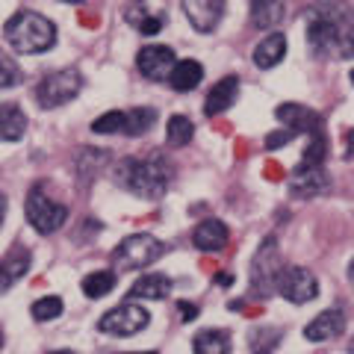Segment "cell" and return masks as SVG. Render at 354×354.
I'll return each mask as SVG.
<instances>
[{"instance_id":"4fadbf2b","label":"cell","mask_w":354,"mask_h":354,"mask_svg":"<svg viewBox=\"0 0 354 354\" xmlns=\"http://www.w3.org/2000/svg\"><path fill=\"white\" fill-rule=\"evenodd\" d=\"M330 189V177L325 171V165L319 169H307V165H298L290 174V192L295 198H316Z\"/></svg>"},{"instance_id":"7402d4cb","label":"cell","mask_w":354,"mask_h":354,"mask_svg":"<svg viewBox=\"0 0 354 354\" xmlns=\"http://www.w3.org/2000/svg\"><path fill=\"white\" fill-rule=\"evenodd\" d=\"M27 130V115L24 109H21L18 104L6 101L3 106H0V136H3V142H18L21 136H24Z\"/></svg>"},{"instance_id":"6da1fadb","label":"cell","mask_w":354,"mask_h":354,"mask_svg":"<svg viewBox=\"0 0 354 354\" xmlns=\"http://www.w3.org/2000/svg\"><path fill=\"white\" fill-rule=\"evenodd\" d=\"M307 44L322 59H354V15L346 6H313L307 12Z\"/></svg>"},{"instance_id":"484cf974","label":"cell","mask_w":354,"mask_h":354,"mask_svg":"<svg viewBox=\"0 0 354 354\" xmlns=\"http://www.w3.org/2000/svg\"><path fill=\"white\" fill-rule=\"evenodd\" d=\"M115 281H118L115 272H109V269L86 274V278H83V295L86 298H104V295H109L115 290Z\"/></svg>"},{"instance_id":"4dcf8cb0","label":"cell","mask_w":354,"mask_h":354,"mask_svg":"<svg viewBox=\"0 0 354 354\" xmlns=\"http://www.w3.org/2000/svg\"><path fill=\"white\" fill-rule=\"evenodd\" d=\"M62 298L59 295H48V298H39L36 304H32V319L36 322H53V319H59L62 316Z\"/></svg>"},{"instance_id":"ab89813d","label":"cell","mask_w":354,"mask_h":354,"mask_svg":"<svg viewBox=\"0 0 354 354\" xmlns=\"http://www.w3.org/2000/svg\"><path fill=\"white\" fill-rule=\"evenodd\" d=\"M348 354H354V339H351V342H348Z\"/></svg>"},{"instance_id":"7c38bea8","label":"cell","mask_w":354,"mask_h":354,"mask_svg":"<svg viewBox=\"0 0 354 354\" xmlns=\"http://www.w3.org/2000/svg\"><path fill=\"white\" fill-rule=\"evenodd\" d=\"M180 9L189 18L195 32H213L218 27L221 15H225V3L221 0H183Z\"/></svg>"},{"instance_id":"e0dca14e","label":"cell","mask_w":354,"mask_h":354,"mask_svg":"<svg viewBox=\"0 0 354 354\" xmlns=\"http://www.w3.org/2000/svg\"><path fill=\"white\" fill-rule=\"evenodd\" d=\"M30 263H32V251L27 245H21V242L6 251V257H3V292H9L30 272Z\"/></svg>"},{"instance_id":"5bb4252c","label":"cell","mask_w":354,"mask_h":354,"mask_svg":"<svg viewBox=\"0 0 354 354\" xmlns=\"http://www.w3.org/2000/svg\"><path fill=\"white\" fill-rule=\"evenodd\" d=\"M230 242V227L221 218H204L192 230V245L204 254H216Z\"/></svg>"},{"instance_id":"f1b7e54d","label":"cell","mask_w":354,"mask_h":354,"mask_svg":"<svg viewBox=\"0 0 354 354\" xmlns=\"http://www.w3.org/2000/svg\"><path fill=\"white\" fill-rule=\"evenodd\" d=\"M127 124V113L124 109H109L101 118L92 121V133H101V136H113V133H124Z\"/></svg>"},{"instance_id":"f35d334b","label":"cell","mask_w":354,"mask_h":354,"mask_svg":"<svg viewBox=\"0 0 354 354\" xmlns=\"http://www.w3.org/2000/svg\"><path fill=\"white\" fill-rule=\"evenodd\" d=\"M127 354H157V351H127Z\"/></svg>"},{"instance_id":"3957f363","label":"cell","mask_w":354,"mask_h":354,"mask_svg":"<svg viewBox=\"0 0 354 354\" xmlns=\"http://www.w3.org/2000/svg\"><path fill=\"white\" fill-rule=\"evenodd\" d=\"M3 36H6L9 48L36 57V53H44L57 44V24H53L50 18L32 12V9H18V12L6 21Z\"/></svg>"},{"instance_id":"d6a6232c","label":"cell","mask_w":354,"mask_h":354,"mask_svg":"<svg viewBox=\"0 0 354 354\" xmlns=\"http://www.w3.org/2000/svg\"><path fill=\"white\" fill-rule=\"evenodd\" d=\"M0 65H3V77H0V88H12L15 83H18V65H15V59L12 57H3L0 59Z\"/></svg>"},{"instance_id":"e575fe53","label":"cell","mask_w":354,"mask_h":354,"mask_svg":"<svg viewBox=\"0 0 354 354\" xmlns=\"http://www.w3.org/2000/svg\"><path fill=\"white\" fill-rule=\"evenodd\" d=\"M354 157V133H348V148H346V160Z\"/></svg>"},{"instance_id":"603a6c76","label":"cell","mask_w":354,"mask_h":354,"mask_svg":"<svg viewBox=\"0 0 354 354\" xmlns=\"http://www.w3.org/2000/svg\"><path fill=\"white\" fill-rule=\"evenodd\" d=\"M195 354H230V334L221 328H207L192 339Z\"/></svg>"},{"instance_id":"8fae6325","label":"cell","mask_w":354,"mask_h":354,"mask_svg":"<svg viewBox=\"0 0 354 354\" xmlns=\"http://www.w3.org/2000/svg\"><path fill=\"white\" fill-rule=\"evenodd\" d=\"M274 115H278V121L286 130H292L295 136L298 133H304L307 139L316 136V133H322V127H325L322 115H319L316 109L301 106V104H281L278 109H274Z\"/></svg>"},{"instance_id":"7a4b0ae2","label":"cell","mask_w":354,"mask_h":354,"mask_svg":"<svg viewBox=\"0 0 354 354\" xmlns=\"http://www.w3.org/2000/svg\"><path fill=\"white\" fill-rule=\"evenodd\" d=\"M115 183L145 201H157L174 183V165L165 160L162 151L148 157H124L115 165Z\"/></svg>"},{"instance_id":"60d3db41","label":"cell","mask_w":354,"mask_h":354,"mask_svg":"<svg viewBox=\"0 0 354 354\" xmlns=\"http://www.w3.org/2000/svg\"><path fill=\"white\" fill-rule=\"evenodd\" d=\"M351 83H354V71H351Z\"/></svg>"},{"instance_id":"d4e9b609","label":"cell","mask_w":354,"mask_h":354,"mask_svg":"<svg viewBox=\"0 0 354 354\" xmlns=\"http://www.w3.org/2000/svg\"><path fill=\"white\" fill-rule=\"evenodd\" d=\"M127 113V124H124V136H145V133L157 124V109L151 106H133V109H124Z\"/></svg>"},{"instance_id":"4316f807","label":"cell","mask_w":354,"mask_h":354,"mask_svg":"<svg viewBox=\"0 0 354 354\" xmlns=\"http://www.w3.org/2000/svg\"><path fill=\"white\" fill-rule=\"evenodd\" d=\"M192 136H195V124L186 115H171L169 118V124H165V139H169L171 148L189 145Z\"/></svg>"},{"instance_id":"8992f818","label":"cell","mask_w":354,"mask_h":354,"mask_svg":"<svg viewBox=\"0 0 354 354\" xmlns=\"http://www.w3.org/2000/svg\"><path fill=\"white\" fill-rule=\"evenodd\" d=\"M80 88H83V74L77 68H59V71H50V74L41 77V80L36 83L32 97H36L39 109H59L68 101H74V97L80 95Z\"/></svg>"},{"instance_id":"30bf717a","label":"cell","mask_w":354,"mask_h":354,"mask_svg":"<svg viewBox=\"0 0 354 354\" xmlns=\"http://www.w3.org/2000/svg\"><path fill=\"white\" fill-rule=\"evenodd\" d=\"M174 65H177V57H174V48H169V44H145V48L136 53L139 74L145 77V80H153V83L169 80Z\"/></svg>"},{"instance_id":"83f0119b","label":"cell","mask_w":354,"mask_h":354,"mask_svg":"<svg viewBox=\"0 0 354 354\" xmlns=\"http://www.w3.org/2000/svg\"><path fill=\"white\" fill-rule=\"evenodd\" d=\"M281 339L283 334L278 328H254L248 334V346H251V354H274Z\"/></svg>"},{"instance_id":"52a82bcc","label":"cell","mask_w":354,"mask_h":354,"mask_svg":"<svg viewBox=\"0 0 354 354\" xmlns=\"http://www.w3.org/2000/svg\"><path fill=\"white\" fill-rule=\"evenodd\" d=\"M27 221L32 225V230H39L41 236L57 234L65 221H68V207L53 201L41 186H32L30 195H27Z\"/></svg>"},{"instance_id":"9a60e30c","label":"cell","mask_w":354,"mask_h":354,"mask_svg":"<svg viewBox=\"0 0 354 354\" xmlns=\"http://www.w3.org/2000/svg\"><path fill=\"white\" fill-rule=\"evenodd\" d=\"M236 95H239V77H234V74L221 77V80L209 88V95L204 101V115L216 118L221 113H227V109L236 104Z\"/></svg>"},{"instance_id":"f546056e","label":"cell","mask_w":354,"mask_h":354,"mask_svg":"<svg viewBox=\"0 0 354 354\" xmlns=\"http://www.w3.org/2000/svg\"><path fill=\"white\" fill-rule=\"evenodd\" d=\"M325 157H328V139H325V133H316V136H310L307 148L301 153V165L319 169V165H325Z\"/></svg>"},{"instance_id":"d590c367","label":"cell","mask_w":354,"mask_h":354,"mask_svg":"<svg viewBox=\"0 0 354 354\" xmlns=\"http://www.w3.org/2000/svg\"><path fill=\"white\" fill-rule=\"evenodd\" d=\"M218 286H230V283H234V278H230V274H218Z\"/></svg>"},{"instance_id":"ac0fdd59","label":"cell","mask_w":354,"mask_h":354,"mask_svg":"<svg viewBox=\"0 0 354 354\" xmlns=\"http://www.w3.org/2000/svg\"><path fill=\"white\" fill-rule=\"evenodd\" d=\"M171 286H174L171 278H165V274H142V278L130 286L127 301H133V298H142V301H162V298H169Z\"/></svg>"},{"instance_id":"44dd1931","label":"cell","mask_w":354,"mask_h":354,"mask_svg":"<svg viewBox=\"0 0 354 354\" xmlns=\"http://www.w3.org/2000/svg\"><path fill=\"white\" fill-rule=\"evenodd\" d=\"M127 21L133 24V30H139L142 36H157V32L165 27V21H169V15L162 12V9H157V12H151L148 6H130L127 9Z\"/></svg>"},{"instance_id":"5b68a950","label":"cell","mask_w":354,"mask_h":354,"mask_svg":"<svg viewBox=\"0 0 354 354\" xmlns=\"http://www.w3.org/2000/svg\"><path fill=\"white\" fill-rule=\"evenodd\" d=\"M169 251L162 239L151 236V234H130L124 236L115 245L113 251V266L118 272H136V269H145V266L157 263L162 254Z\"/></svg>"},{"instance_id":"cb8c5ba5","label":"cell","mask_w":354,"mask_h":354,"mask_svg":"<svg viewBox=\"0 0 354 354\" xmlns=\"http://www.w3.org/2000/svg\"><path fill=\"white\" fill-rule=\"evenodd\" d=\"M286 15L283 3H269V0H254L251 3V24L257 30H272L278 27Z\"/></svg>"},{"instance_id":"8d00e7d4","label":"cell","mask_w":354,"mask_h":354,"mask_svg":"<svg viewBox=\"0 0 354 354\" xmlns=\"http://www.w3.org/2000/svg\"><path fill=\"white\" fill-rule=\"evenodd\" d=\"M348 278H351V283H354V257H351V263H348Z\"/></svg>"},{"instance_id":"d6986e66","label":"cell","mask_w":354,"mask_h":354,"mask_svg":"<svg viewBox=\"0 0 354 354\" xmlns=\"http://www.w3.org/2000/svg\"><path fill=\"white\" fill-rule=\"evenodd\" d=\"M286 57V36L283 32H269L257 48H254V65H257L260 71H269V68H274L281 59Z\"/></svg>"},{"instance_id":"277c9868","label":"cell","mask_w":354,"mask_h":354,"mask_svg":"<svg viewBox=\"0 0 354 354\" xmlns=\"http://www.w3.org/2000/svg\"><path fill=\"white\" fill-rule=\"evenodd\" d=\"M283 269L286 266L278 248V236H266L251 263V292L257 298H272L278 292V281Z\"/></svg>"},{"instance_id":"ba28073f","label":"cell","mask_w":354,"mask_h":354,"mask_svg":"<svg viewBox=\"0 0 354 354\" xmlns=\"http://www.w3.org/2000/svg\"><path fill=\"white\" fill-rule=\"evenodd\" d=\"M148 322H151V313L145 307L124 301L97 319V330L109 334V337H133V334H139V330H145Z\"/></svg>"},{"instance_id":"74e56055","label":"cell","mask_w":354,"mask_h":354,"mask_svg":"<svg viewBox=\"0 0 354 354\" xmlns=\"http://www.w3.org/2000/svg\"><path fill=\"white\" fill-rule=\"evenodd\" d=\"M48 354H77V351H68V348H57V351H48Z\"/></svg>"},{"instance_id":"9c48e42d","label":"cell","mask_w":354,"mask_h":354,"mask_svg":"<svg viewBox=\"0 0 354 354\" xmlns=\"http://www.w3.org/2000/svg\"><path fill=\"white\" fill-rule=\"evenodd\" d=\"M278 295H283L292 304H307L319 295V281L316 274L304 269V266H286L278 281Z\"/></svg>"},{"instance_id":"836d02e7","label":"cell","mask_w":354,"mask_h":354,"mask_svg":"<svg viewBox=\"0 0 354 354\" xmlns=\"http://www.w3.org/2000/svg\"><path fill=\"white\" fill-rule=\"evenodd\" d=\"M177 310H180V316H183V322H192V319H198V304H192V301H180L177 304Z\"/></svg>"},{"instance_id":"ffe728a7","label":"cell","mask_w":354,"mask_h":354,"mask_svg":"<svg viewBox=\"0 0 354 354\" xmlns=\"http://www.w3.org/2000/svg\"><path fill=\"white\" fill-rule=\"evenodd\" d=\"M204 80V65L198 59H180L174 65V71L169 77V86L174 92H192L198 88V83Z\"/></svg>"},{"instance_id":"1f68e13d","label":"cell","mask_w":354,"mask_h":354,"mask_svg":"<svg viewBox=\"0 0 354 354\" xmlns=\"http://www.w3.org/2000/svg\"><path fill=\"white\" fill-rule=\"evenodd\" d=\"M292 139H295L292 130H274V133H269V136H266L263 148H266V151H278V148H283V145H290Z\"/></svg>"},{"instance_id":"2e32d148","label":"cell","mask_w":354,"mask_h":354,"mask_svg":"<svg viewBox=\"0 0 354 354\" xmlns=\"http://www.w3.org/2000/svg\"><path fill=\"white\" fill-rule=\"evenodd\" d=\"M346 330V313L339 307H330V310H322L313 322H307L304 328V339L310 342H325L330 337H339Z\"/></svg>"}]
</instances>
